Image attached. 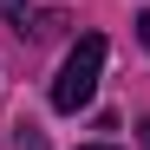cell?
I'll return each mask as SVG.
<instances>
[{
	"label": "cell",
	"mask_w": 150,
	"mask_h": 150,
	"mask_svg": "<svg viewBox=\"0 0 150 150\" xmlns=\"http://www.w3.org/2000/svg\"><path fill=\"white\" fill-rule=\"evenodd\" d=\"M20 150H46V137L33 131V124H26V131H20Z\"/></svg>",
	"instance_id": "3957f363"
},
{
	"label": "cell",
	"mask_w": 150,
	"mask_h": 150,
	"mask_svg": "<svg viewBox=\"0 0 150 150\" xmlns=\"http://www.w3.org/2000/svg\"><path fill=\"white\" fill-rule=\"evenodd\" d=\"M85 150H117V144H85Z\"/></svg>",
	"instance_id": "5b68a950"
},
{
	"label": "cell",
	"mask_w": 150,
	"mask_h": 150,
	"mask_svg": "<svg viewBox=\"0 0 150 150\" xmlns=\"http://www.w3.org/2000/svg\"><path fill=\"white\" fill-rule=\"evenodd\" d=\"M137 39H144V52H150V7L137 13Z\"/></svg>",
	"instance_id": "277c9868"
},
{
	"label": "cell",
	"mask_w": 150,
	"mask_h": 150,
	"mask_svg": "<svg viewBox=\"0 0 150 150\" xmlns=\"http://www.w3.org/2000/svg\"><path fill=\"white\" fill-rule=\"evenodd\" d=\"M0 20H20V33H26V0H0Z\"/></svg>",
	"instance_id": "7a4b0ae2"
},
{
	"label": "cell",
	"mask_w": 150,
	"mask_h": 150,
	"mask_svg": "<svg viewBox=\"0 0 150 150\" xmlns=\"http://www.w3.org/2000/svg\"><path fill=\"white\" fill-rule=\"evenodd\" d=\"M144 144H150V117H144Z\"/></svg>",
	"instance_id": "8992f818"
},
{
	"label": "cell",
	"mask_w": 150,
	"mask_h": 150,
	"mask_svg": "<svg viewBox=\"0 0 150 150\" xmlns=\"http://www.w3.org/2000/svg\"><path fill=\"white\" fill-rule=\"evenodd\" d=\"M98 72H105V39L85 33V39L65 52L59 79H52V111H85V105H91V91H98Z\"/></svg>",
	"instance_id": "6da1fadb"
}]
</instances>
